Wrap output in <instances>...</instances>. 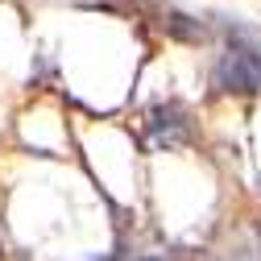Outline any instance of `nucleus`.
I'll list each match as a JSON object with an SVG mask.
<instances>
[{
    "label": "nucleus",
    "instance_id": "obj_2",
    "mask_svg": "<svg viewBox=\"0 0 261 261\" xmlns=\"http://www.w3.org/2000/svg\"><path fill=\"white\" fill-rule=\"evenodd\" d=\"M145 261H166V257H145Z\"/></svg>",
    "mask_w": 261,
    "mask_h": 261
},
{
    "label": "nucleus",
    "instance_id": "obj_1",
    "mask_svg": "<svg viewBox=\"0 0 261 261\" xmlns=\"http://www.w3.org/2000/svg\"><path fill=\"white\" fill-rule=\"evenodd\" d=\"M166 34H174V38H182V42H199L207 29H203L199 21H191L187 13H166Z\"/></svg>",
    "mask_w": 261,
    "mask_h": 261
}]
</instances>
